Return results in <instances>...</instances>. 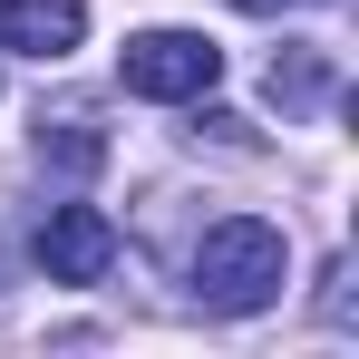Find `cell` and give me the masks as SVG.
I'll return each instance as SVG.
<instances>
[{
  "instance_id": "1",
  "label": "cell",
  "mask_w": 359,
  "mask_h": 359,
  "mask_svg": "<svg viewBox=\"0 0 359 359\" xmlns=\"http://www.w3.org/2000/svg\"><path fill=\"white\" fill-rule=\"evenodd\" d=\"M282 272H292V243H282V224H262V214H224L214 233L194 243V301L224 311V320L282 301Z\"/></svg>"
},
{
  "instance_id": "2",
  "label": "cell",
  "mask_w": 359,
  "mask_h": 359,
  "mask_svg": "<svg viewBox=\"0 0 359 359\" xmlns=\"http://www.w3.org/2000/svg\"><path fill=\"white\" fill-rule=\"evenodd\" d=\"M126 97H156V107H184V97H204L214 78H224V49L204 39V29H136L126 39Z\"/></svg>"
},
{
  "instance_id": "3",
  "label": "cell",
  "mask_w": 359,
  "mask_h": 359,
  "mask_svg": "<svg viewBox=\"0 0 359 359\" xmlns=\"http://www.w3.org/2000/svg\"><path fill=\"white\" fill-rule=\"evenodd\" d=\"M39 272H49V282H107V272H117V224H107L97 204H59V214L39 224Z\"/></svg>"
},
{
  "instance_id": "4",
  "label": "cell",
  "mask_w": 359,
  "mask_h": 359,
  "mask_svg": "<svg viewBox=\"0 0 359 359\" xmlns=\"http://www.w3.org/2000/svg\"><path fill=\"white\" fill-rule=\"evenodd\" d=\"M88 39V0H0V49L20 59H68Z\"/></svg>"
},
{
  "instance_id": "5",
  "label": "cell",
  "mask_w": 359,
  "mask_h": 359,
  "mask_svg": "<svg viewBox=\"0 0 359 359\" xmlns=\"http://www.w3.org/2000/svg\"><path fill=\"white\" fill-rule=\"evenodd\" d=\"M330 88H340L330 49H282V59H272V107H282V117H311Z\"/></svg>"
},
{
  "instance_id": "6",
  "label": "cell",
  "mask_w": 359,
  "mask_h": 359,
  "mask_svg": "<svg viewBox=\"0 0 359 359\" xmlns=\"http://www.w3.org/2000/svg\"><path fill=\"white\" fill-rule=\"evenodd\" d=\"M39 156H59L68 175H88V165L107 156V136H97V117H88V107H59V117H39Z\"/></svg>"
},
{
  "instance_id": "7",
  "label": "cell",
  "mask_w": 359,
  "mask_h": 359,
  "mask_svg": "<svg viewBox=\"0 0 359 359\" xmlns=\"http://www.w3.org/2000/svg\"><path fill=\"white\" fill-rule=\"evenodd\" d=\"M243 10H311V0H243Z\"/></svg>"
}]
</instances>
